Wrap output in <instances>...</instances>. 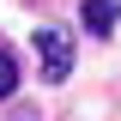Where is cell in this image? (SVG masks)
Segmentation results:
<instances>
[{
  "label": "cell",
  "instance_id": "6da1fadb",
  "mask_svg": "<svg viewBox=\"0 0 121 121\" xmlns=\"http://www.w3.org/2000/svg\"><path fill=\"white\" fill-rule=\"evenodd\" d=\"M36 55H43V79H67V67H73V36L60 24H43L36 30Z\"/></svg>",
  "mask_w": 121,
  "mask_h": 121
},
{
  "label": "cell",
  "instance_id": "7a4b0ae2",
  "mask_svg": "<svg viewBox=\"0 0 121 121\" xmlns=\"http://www.w3.org/2000/svg\"><path fill=\"white\" fill-rule=\"evenodd\" d=\"M115 12H121L115 0H85V30L91 36H109L115 30Z\"/></svg>",
  "mask_w": 121,
  "mask_h": 121
},
{
  "label": "cell",
  "instance_id": "3957f363",
  "mask_svg": "<svg viewBox=\"0 0 121 121\" xmlns=\"http://www.w3.org/2000/svg\"><path fill=\"white\" fill-rule=\"evenodd\" d=\"M12 91H18V60L6 55V48H0V103H6Z\"/></svg>",
  "mask_w": 121,
  "mask_h": 121
},
{
  "label": "cell",
  "instance_id": "277c9868",
  "mask_svg": "<svg viewBox=\"0 0 121 121\" xmlns=\"http://www.w3.org/2000/svg\"><path fill=\"white\" fill-rule=\"evenodd\" d=\"M12 121H36V115H30V109H18V115H12Z\"/></svg>",
  "mask_w": 121,
  "mask_h": 121
}]
</instances>
